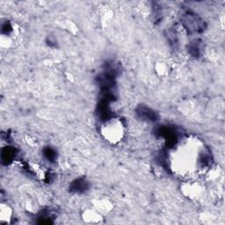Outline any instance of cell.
Instances as JSON below:
<instances>
[{
  "label": "cell",
  "instance_id": "cell-1",
  "mask_svg": "<svg viewBox=\"0 0 225 225\" xmlns=\"http://www.w3.org/2000/svg\"><path fill=\"white\" fill-rule=\"evenodd\" d=\"M12 155H13V150H10L9 148H7V149H5L4 150H3L2 157H3V159H5L6 161H10L11 158L12 157Z\"/></svg>",
  "mask_w": 225,
  "mask_h": 225
}]
</instances>
